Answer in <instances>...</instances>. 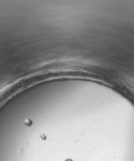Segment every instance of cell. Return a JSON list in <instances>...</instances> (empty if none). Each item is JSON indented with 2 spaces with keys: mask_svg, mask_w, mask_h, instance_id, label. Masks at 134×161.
<instances>
[{
  "mask_svg": "<svg viewBox=\"0 0 134 161\" xmlns=\"http://www.w3.org/2000/svg\"><path fill=\"white\" fill-rule=\"evenodd\" d=\"M66 161H72V160H67Z\"/></svg>",
  "mask_w": 134,
  "mask_h": 161,
  "instance_id": "obj_1",
  "label": "cell"
}]
</instances>
